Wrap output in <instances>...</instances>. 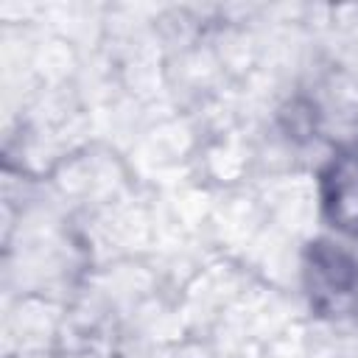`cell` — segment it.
I'll return each mask as SVG.
<instances>
[{
  "mask_svg": "<svg viewBox=\"0 0 358 358\" xmlns=\"http://www.w3.org/2000/svg\"><path fill=\"white\" fill-rule=\"evenodd\" d=\"M308 294L310 305L324 316H341L358 294V266L350 255L330 243H316L308 255Z\"/></svg>",
  "mask_w": 358,
  "mask_h": 358,
  "instance_id": "6da1fadb",
  "label": "cell"
},
{
  "mask_svg": "<svg viewBox=\"0 0 358 358\" xmlns=\"http://www.w3.org/2000/svg\"><path fill=\"white\" fill-rule=\"evenodd\" d=\"M322 199L333 227L358 238V145L330 162L322 176Z\"/></svg>",
  "mask_w": 358,
  "mask_h": 358,
  "instance_id": "7a4b0ae2",
  "label": "cell"
}]
</instances>
